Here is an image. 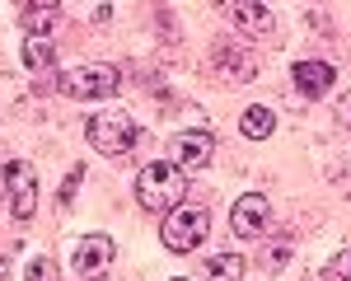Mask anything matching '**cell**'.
Returning a JSON list of instances; mask_svg holds the SVG:
<instances>
[{
	"label": "cell",
	"instance_id": "obj_1",
	"mask_svg": "<svg viewBox=\"0 0 351 281\" xmlns=\"http://www.w3.org/2000/svg\"><path fill=\"white\" fill-rule=\"evenodd\" d=\"M61 94L75 99V103H89V99H112L122 89V71L108 66V61H84V66H71L56 75Z\"/></svg>",
	"mask_w": 351,
	"mask_h": 281
},
{
	"label": "cell",
	"instance_id": "obj_2",
	"mask_svg": "<svg viewBox=\"0 0 351 281\" xmlns=\"http://www.w3.org/2000/svg\"><path fill=\"white\" fill-rule=\"evenodd\" d=\"M183 193H188L183 169L169 164V160H155V164H145L141 173H136V197H141L145 211H173Z\"/></svg>",
	"mask_w": 351,
	"mask_h": 281
},
{
	"label": "cell",
	"instance_id": "obj_3",
	"mask_svg": "<svg viewBox=\"0 0 351 281\" xmlns=\"http://www.w3.org/2000/svg\"><path fill=\"white\" fill-rule=\"evenodd\" d=\"M84 136L89 145L99 150V155H127L136 140H141V122H136L132 112H99V117H89L84 122Z\"/></svg>",
	"mask_w": 351,
	"mask_h": 281
},
{
	"label": "cell",
	"instance_id": "obj_4",
	"mask_svg": "<svg viewBox=\"0 0 351 281\" xmlns=\"http://www.w3.org/2000/svg\"><path fill=\"white\" fill-rule=\"evenodd\" d=\"M206 230H211V211L206 206H173L164 216L160 234H164V249L169 253H192V249H202Z\"/></svg>",
	"mask_w": 351,
	"mask_h": 281
},
{
	"label": "cell",
	"instance_id": "obj_5",
	"mask_svg": "<svg viewBox=\"0 0 351 281\" xmlns=\"http://www.w3.org/2000/svg\"><path fill=\"white\" fill-rule=\"evenodd\" d=\"M5 193H10L14 221H28L38 211V169L28 164V160H10L5 164Z\"/></svg>",
	"mask_w": 351,
	"mask_h": 281
},
{
	"label": "cell",
	"instance_id": "obj_6",
	"mask_svg": "<svg viewBox=\"0 0 351 281\" xmlns=\"http://www.w3.org/2000/svg\"><path fill=\"white\" fill-rule=\"evenodd\" d=\"M112 272V239L108 234H84L75 244V277L80 281H108Z\"/></svg>",
	"mask_w": 351,
	"mask_h": 281
},
{
	"label": "cell",
	"instance_id": "obj_7",
	"mask_svg": "<svg viewBox=\"0 0 351 281\" xmlns=\"http://www.w3.org/2000/svg\"><path fill=\"white\" fill-rule=\"evenodd\" d=\"M211 155H216L211 132H178L169 140V164H178V169H202V164H211Z\"/></svg>",
	"mask_w": 351,
	"mask_h": 281
},
{
	"label": "cell",
	"instance_id": "obj_8",
	"mask_svg": "<svg viewBox=\"0 0 351 281\" xmlns=\"http://www.w3.org/2000/svg\"><path fill=\"white\" fill-rule=\"evenodd\" d=\"M267 221H271V211H267V197L263 193L239 197L234 211H230V225H234V234H243V239H263L267 234Z\"/></svg>",
	"mask_w": 351,
	"mask_h": 281
},
{
	"label": "cell",
	"instance_id": "obj_9",
	"mask_svg": "<svg viewBox=\"0 0 351 281\" xmlns=\"http://www.w3.org/2000/svg\"><path fill=\"white\" fill-rule=\"evenodd\" d=\"M225 10H230V19H234L248 38H276V14H271V5L234 0V5H225Z\"/></svg>",
	"mask_w": 351,
	"mask_h": 281
},
{
	"label": "cell",
	"instance_id": "obj_10",
	"mask_svg": "<svg viewBox=\"0 0 351 281\" xmlns=\"http://www.w3.org/2000/svg\"><path fill=\"white\" fill-rule=\"evenodd\" d=\"M216 66L234 84H248L258 75V56L248 52V47H239V42H216Z\"/></svg>",
	"mask_w": 351,
	"mask_h": 281
},
{
	"label": "cell",
	"instance_id": "obj_11",
	"mask_svg": "<svg viewBox=\"0 0 351 281\" xmlns=\"http://www.w3.org/2000/svg\"><path fill=\"white\" fill-rule=\"evenodd\" d=\"M56 24H61V5L56 0H28V5H19V28L28 38H47Z\"/></svg>",
	"mask_w": 351,
	"mask_h": 281
},
{
	"label": "cell",
	"instance_id": "obj_12",
	"mask_svg": "<svg viewBox=\"0 0 351 281\" xmlns=\"http://www.w3.org/2000/svg\"><path fill=\"white\" fill-rule=\"evenodd\" d=\"M337 80L332 75V66L328 61H295V84L304 99H319V94H328V84Z\"/></svg>",
	"mask_w": 351,
	"mask_h": 281
},
{
	"label": "cell",
	"instance_id": "obj_13",
	"mask_svg": "<svg viewBox=\"0 0 351 281\" xmlns=\"http://www.w3.org/2000/svg\"><path fill=\"white\" fill-rule=\"evenodd\" d=\"M239 277H243L239 253H216V258H206V281H239Z\"/></svg>",
	"mask_w": 351,
	"mask_h": 281
},
{
	"label": "cell",
	"instance_id": "obj_14",
	"mask_svg": "<svg viewBox=\"0 0 351 281\" xmlns=\"http://www.w3.org/2000/svg\"><path fill=\"white\" fill-rule=\"evenodd\" d=\"M271 127H276L271 108H248V112H243V122H239V132H243L248 140H267Z\"/></svg>",
	"mask_w": 351,
	"mask_h": 281
},
{
	"label": "cell",
	"instance_id": "obj_15",
	"mask_svg": "<svg viewBox=\"0 0 351 281\" xmlns=\"http://www.w3.org/2000/svg\"><path fill=\"white\" fill-rule=\"evenodd\" d=\"M24 61H28V71H52V61H56L52 38H28L24 42Z\"/></svg>",
	"mask_w": 351,
	"mask_h": 281
},
{
	"label": "cell",
	"instance_id": "obj_16",
	"mask_svg": "<svg viewBox=\"0 0 351 281\" xmlns=\"http://www.w3.org/2000/svg\"><path fill=\"white\" fill-rule=\"evenodd\" d=\"M28 281H61V272H56L52 258H33L28 262Z\"/></svg>",
	"mask_w": 351,
	"mask_h": 281
},
{
	"label": "cell",
	"instance_id": "obj_17",
	"mask_svg": "<svg viewBox=\"0 0 351 281\" xmlns=\"http://www.w3.org/2000/svg\"><path fill=\"white\" fill-rule=\"evenodd\" d=\"M80 178H84V169L75 164L71 173H66V183H61V197H56V206H71V197H75V188H80Z\"/></svg>",
	"mask_w": 351,
	"mask_h": 281
},
{
	"label": "cell",
	"instance_id": "obj_18",
	"mask_svg": "<svg viewBox=\"0 0 351 281\" xmlns=\"http://www.w3.org/2000/svg\"><path fill=\"white\" fill-rule=\"evenodd\" d=\"M332 281H351V253H337L332 258Z\"/></svg>",
	"mask_w": 351,
	"mask_h": 281
},
{
	"label": "cell",
	"instance_id": "obj_19",
	"mask_svg": "<svg viewBox=\"0 0 351 281\" xmlns=\"http://www.w3.org/2000/svg\"><path fill=\"white\" fill-rule=\"evenodd\" d=\"M337 122H347V127H351V94L342 99V103H337Z\"/></svg>",
	"mask_w": 351,
	"mask_h": 281
},
{
	"label": "cell",
	"instance_id": "obj_20",
	"mask_svg": "<svg viewBox=\"0 0 351 281\" xmlns=\"http://www.w3.org/2000/svg\"><path fill=\"white\" fill-rule=\"evenodd\" d=\"M5 277H10V267H5V258H0V281H5Z\"/></svg>",
	"mask_w": 351,
	"mask_h": 281
},
{
	"label": "cell",
	"instance_id": "obj_21",
	"mask_svg": "<svg viewBox=\"0 0 351 281\" xmlns=\"http://www.w3.org/2000/svg\"><path fill=\"white\" fill-rule=\"evenodd\" d=\"M0 197H5V164H0Z\"/></svg>",
	"mask_w": 351,
	"mask_h": 281
},
{
	"label": "cell",
	"instance_id": "obj_22",
	"mask_svg": "<svg viewBox=\"0 0 351 281\" xmlns=\"http://www.w3.org/2000/svg\"><path fill=\"white\" fill-rule=\"evenodd\" d=\"M178 281H183V277H178Z\"/></svg>",
	"mask_w": 351,
	"mask_h": 281
}]
</instances>
